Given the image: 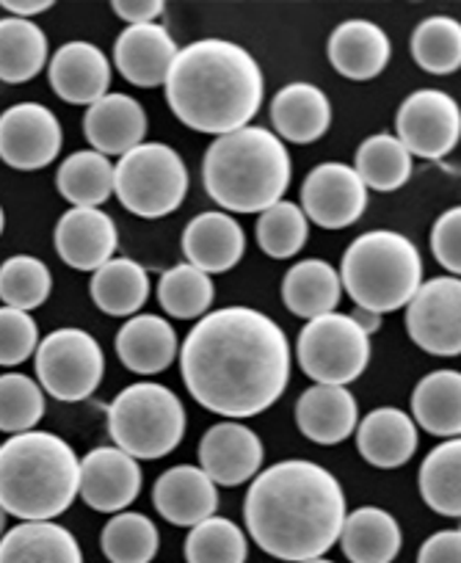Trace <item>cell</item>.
Masks as SVG:
<instances>
[{"instance_id":"obj_1","label":"cell","mask_w":461,"mask_h":563,"mask_svg":"<svg viewBox=\"0 0 461 563\" xmlns=\"http://www.w3.org/2000/svg\"><path fill=\"white\" fill-rule=\"evenodd\" d=\"M186 389L224 420L263 415L290 382V343L279 323L254 307H221L180 343Z\"/></svg>"},{"instance_id":"obj_37","label":"cell","mask_w":461,"mask_h":563,"mask_svg":"<svg viewBox=\"0 0 461 563\" xmlns=\"http://www.w3.org/2000/svg\"><path fill=\"white\" fill-rule=\"evenodd\" d=\"M216 299L213 276L205 271L194 268V265L180 263L164 271L158 282V301L164 312L175 321H197V318L208 316Z\"/></svg>"},{"instance_id":"obj_11","label":"cell","mask_w":461,"mask_h":563,"mask_svg":"<svg viewBox=\"0 0 461 563\" xmlns=\"http://www.w3.org/2000/svg\"><path fill=\"white\" fill-rule=\"evenodd\" d=\"M395 139L411 158H448L461 139L459 102L439 89L411 91L395 113Z\"/></svg>"},{"instance_id":"obj_8","label":"cell","mask_w":461,"mask_h":563,"mask_svg":"<svg viewBox=\"0 0 461 563\" xmlns=\"http://www.w3.org/2000/svg\"><path fill=\"white\" fill-rule=\"evenodd\" d=\"M113 194L139 219L175 213L188 194V166L164 141H144L113 164Z\"/></svg>"},{"instance_id":"obj_38","label":"cell","mask_w":461,"mask_h":563,"mask_svg":"<svg viewBox=\"0 0 461 563\" xmlns=\"http://www.w3.org/2000/svg\"><path fill=\"white\" fill-rule=\"evenodd\" d=\"M161 533L146 514L119 511L100 533V550L111 563H152L158 555Z\"/></svg>"},{"instance_id":"obj_31","label":"cell","mask_w":461,"mask_h":563,"mask_svg":"<svg viewBox=\"0 0 461 563\" xmlns=\"http://www.w3.org/2000/svg\"><path fill=\"white\" fill-rule=\"evenodd\" d=\"M411 420L426 434L455 440L461 434V373L442 367L422 376L411 393Z\"/></svg>"},{"instance_id":"obj_49","label":"cell","mask_w":461,"mask_h":563,"mask_svg":"<svg viewBox=\"0 0 461 563\" xmlns=\"http://www.w3.org/2000/svg\"><path fill=\"white\" fill-rule=\"evenodd\" d=\"M351 318H354V321H356V323H360V327H362V329H365V332H367V334L378 332V327H382V321H378V318H382V316H376V312H367V310H360V307H356V312H354V316H351Z\"/></svg>"},{"instance_id":"obj_21","label":"cell","mask_w":461,"mask_h":563,"mask_svg":"<svg viewBox=\"0 0 461 563\" xmlns=\"http://www.w3.org/2000/svg\"><path fill=\"white\" fill-rule=\"evenodd\" d=\"M246 252V235L235 216L224 210H205L194 216L183 230V254L186 263L205 271L208 276L227 274L241 263Z\"/></svg>"},{"instance_id":"obj_12","label":"cell","mask_w":461,"mask_h":563,"mask_svg":"<svg viewBox=\"0 0 461 563\" xmlns=\"http://www.w3.org/2000/svg\"><path fill=\"white\" fill-rule=\"evenodd\" d=\"M406 334L417 349L433 356L461 354V282L459 276H433L422 282L404 307Z\"/></svg>"},{"instance_id":"obj_16","label":"cell","mask_w":461,"mask_h":563,"mask_svg":"<svg viewBox=\"0 0 461 563\" xmlns=\"http://www.w3.org/2000/svg\"><path fill=\"white\" fill-rule=\"evenodd\" d=\"M78 495L100 514H119L141 495V467L117 445H102L80 459Z\"/></svg>"},{"instance_id":"obj_47","label":"cell","mask_w":461,"mask_h":563,"mask_svg":"<svg viewBox=\"0 0 461 563\" xmlns=\"http://www.w3.org/2000/svg\"><path fill=\"white\" fill-rule=\"evenodd\" d=\"M111 9L128 25H150L166 12L164 0H113Z\"/></svg>"},{"instance_id":"obj_17","label":"cell","mask_w":461,"mask_h":563,"mask_svg":"<svg viewBox=\"0 0 461 563\" xmlns=\"http://www.w3.org/2000/svg\"><path fill=\"white\" fill-rule=\"evenodd\" d=\"M53 246L69 268L95 274L117 254V221L100 208H69L53 230Z\"/></svg>"},{"instance_id":"obj_20","label":"cell","mask_w":461,"mask_h":563,"mask_svg":"<svg viewBox=\"0 0 461 563\" xmlns=\"http://www.w3.org/2000/svg\"><path fill=\"white\" fill-rule=\"evenodd\" d=\"M146 119L144 106L135 97L122 91H108L97 102H91L84 117V135L91 150L100 155H119L135 150L146 141Z\"/></svg>"},{"instance_id":"obj_23","label":"cell","mask_w":461,"mask_h":563,"mask_svg":"<svg viewBox=\"0 0 461 563\" xmlns=\"http://www.w3.org/2000/svg\"><path fill=\"white\" fill-rule=\"evenodd\" d=\"M152 503L166 522L177 528H194L213 517L219 508V486L194 464H177L158 475L152 486Z\"/></svg>"},{"instance_id":"obj_13","label":"cell","mask_w":461,"mask_h":563,"mask_svg":"<svg viewBox=\"0 0 461 563\" xmlns=\"http://www.w3.org/2000/svg\"><path fill=\"white\" fill-rule=\"evenodd\" d=\"M62 147V122L42 102H18L0 113V161L9 169H45L58 158Z\"/></svg>"},{"instance_id":"obj_42","label":"cell","mask_w":461,"mask_h":563,"mask_svg":"<svg viewBox=\"0 0 461 563\" xmlns=\"http://www.w3.org/2000/svg\"><path fill=\"white\" fill-rule=\"evenodd\" d=\"M254 235H257V246L271 260H290L310 241V221L296 202L279 199L257 216Z\"/></svg>"},{"instance_id":"obj_25","label":"cell","mask_w":461,"mask_h":563,"mask_svg":"<svg viewBox=\"0 0 461 563\" xmlns=\"http://www.w3.org/2000/svg\"><path fill=\"white\" fill-rule=\"evenodd\" d=\"M271 124L276 139L290 144H316L332 124V102L327 91L307 80L282 86L271 100Z\"/></svg>"},{"instance_id":"obj_46","label":"cell","mask_w":461,"mask_h":563,"mask_svg":"<svg viewBox=\"0 0 461 563\" xmlns=\"http://www.w3.org/2000/svg\"><path fill=\"white\" fill-rule=\"evenodd\" d=\"M417 563H461V533L455 530H439L422 541L417 552Z\"/></svg>"},{"instance_id":"obj_24","label":"cell","mask_w":461,"mask_h":563,"mask_svg":"<svg viewBox=\"0 0 461 563\" xmlns=\"http://www.w3.org/2000/svg\"><path fill=\"white\" fill-rule=\"evenodd\" d=\"M360 406L349 387H307L296 400V426L316 445H340L356 431Z\"/></svg>"},{"instance_id":"obj_2","label":"cell","mask_w":461,"mask_h":563,"mask_svg":"<svg viewBox=\"0 0 461 563\" xmlns=\"http://www.w3.org/2000/svg\"><path fill=\"white\" fill-rule=\"evenodd\" d=\"M345 492L327 467L287 459L249 481L243 519L263 552L285 563L323 558L345 522Z\"/></svg>"},{"instance_id":"obj_36","label":"cell","mask_w":461,"mask_h":563,"mask_svg":"<svg viewBox=\"0 0 461 563\" xmlns=\"http://www.w3.org/2000/svg\"><path fill=\"white\" fill-rule=\"evenodd\" d=\"M354 172L367 191L393 194L404 188L411 177V155L393 133L367 135L356 150Z\"/></svg>"},{"instance_id":"obj_40","label":"cell","mask_w":461,"mask_h":563,"mask_svg":"<svg viewBox=\"0 0 461 563\" xmlns=\"http://www.w3.org/2000/svg\"><path fill=\"white\" fill-rule=\"evenodd\" d=\"M53 294V274L45 260L34 254H14L0 265V301L3 307L31 312Z\"/></svg>"},{"instance_id":"obj_34","label":"cell","mask_w":461,"mask_h":563,"mask_svg":"<svg viewBox=\"0 0 461 563\" xmlns=\"http://www.w3.org/2000/svg\"><path fill=\"white\" fill-rule=\"evenodd\" d=\"M56 188L73 208H100L113 197V164L95 150H78L58 166Z\"/></svg>"},{"instance_id":"obj_27","label":"cell","mask_w":461,"mask_h":563,"mask_svg":"<svg viewBox=\"0 0 461 563\" xmlns=\"http://www.w3.org/2000/svg\"><path fill=\"white\" fill-rule=\"evenodd\" d=\"M329 62L343 78L373 80L387 69L393 58V42L382 25L371 20H345L329 36Z\"/></svg>"},{"instance_id":"obj_30","label":"cell","mask_w":461,"mask_h":563,"mask_svg":"<svg viewBox=\"0 0 461 563\" xmlns=\"http://www.w3.org/2000/svg\"><path fill=\"white\" fill-rule=\"evenodd\" d=\"M0 563H84L73 530L58 522H20L0 536Z\"/></svg>"},{"instance_id":"obj_32","label":"cell","mask_w":461,"mask_h":563,"mask_svg":"<svg viewBox=\"0 0 461 563\" xmlns=\"http://www.w3.org/2000/svg\"><path fill=\"white\" fill-rule=\"evenodd\" d=\"M91 301L111 318H133L150 299V276L130 257H111L89 282Z\"/></svg>"},{"instance_id":"obj_52","label":"cell","mask_w":461,"mask_h":563,"mask_svg":"<svg viewBox=\"0 0 461 563\" xmlns=\"http://www.w3.org/2000/svg\"><path fill=\"white\" fill-rule=\"evenodd\" d=\"M301 563H334V561H327V558H310V561H301Z\"/></svg>"},{"instance_id":"obj_51","label":"cell","mask_w":461,"mask_h":563,"mask_svg":"<svg viewBox=\"0 0 461 563\" xmlns=\"http://www.w3.org/2000/svg\"><path fill=\"white\" fill-rule=\"evenodd\" d=\"M3 227H7V213H3V208H0V235H3Z\"/></svg>"},{"instance_id":"obj_26","label":"cell","mask_w":461,"mask_h":563,"mask_svg":"<svg viewBox=\"0 0 461 563\" xmlns=\"http://www.w3.org/2000/svg\"><path fill=\"white\" fill-rule=\"evenodd\" d=\"M113 345H117L119 362L139 376L164 373L180 354V340H177L175 327L166 318L152 316V312L128 318L119 327Z\"/></svg>"},{"instance_id":"obj_41","label":"cell","mask_w":461,"mask_h":563,"mask_svg":"<svg viewBox=\"0 0 461 563\" xmlns=\"http://www.w3.org/2000/svg\"><path fill=\"white\" fill-rule=\"evenodd\" d=\"M186 563H246V533L227 517H208L188 528Z\"/></svg>"},{"instance_id":"obj_14","label":"cell","mask_w":461,"mask_h":563,"mask_svg":"<svg viewBox=\"0 0 461 563\" xmlns=\"http://www.w3.org/2000/svg\"><path fill=\"white\" fill-rule=\"evenodd\" d=\"M367 210V188L354 166L327 161L301 183V213L323 230H345Z\"/></svg>"},{"instance_id":"obj_10","label":"cell","mask_w":461,"mask_h":563,"mask_svg":"<svg viewBox=\"0 0 461 563\" xmlns=\"http://www.w3.org/2000/svg\"><path fill=\"white\" fill-rule=\"evenodd\" d=\"M34 367L42 393L53 395L62 404H78L91 398L102 384L106 354L89 332L64 327L40 340L34 351Z\"/></svg>"},{"instance_id":"obj_15","label":"cell","mask_w":461,"mask_h":563,"mask_svg":"<svg viewBox=\"0 0 461 563\" xmlns=\"http://www.w3.org/2000/svg\"><path fill=\"white\" fill-rule=\"evenodd\" d=\"M263 440L241 420L216 422L199 442V464L216 486L249 484L263 470Z\"/></svg>"},{"instance_id":"obj_4","label":"cell","mask_w":461,"mask_h":563,"mask_svg":"<svg viewBox=\"0 0 461 563\" xmlns=\"http://www.w3.org/2000/svg\"><path fill=\"white\" fill-rule=\"evenodd\" d=\"M80 459L53 431H23L0 445V506L23 522H51L78 497Z\"/></svg>"},{"instance_id":"obj_45","label":"cell","mask_w":461,"mask_h":563,"mask_svg":"<svg viewBox=\"0 0 461 563\" xmlns=\"http://www.w3.org/2000/svg\"><path fill=\"white\" fill-rule=\"evenodd\" d=\"M431 252L448 276L461 274V208H448L431 227Z\"/></svg>"},{"instance_id":"obj_28","label":"cell","mask_w":461,"mask_h":563,"mask_svg":"<svg viewBox=\"0 0 461 563\" xmlns=\"http://www.w3.org/2000/svg\"><path fill=\"white\" fill-rule=\"evenodd\" d=\"M340 299H343L340 274L327 260H298L282 279V301L293 316L304 318V321L334 312Z\"/></svg>"},{"instance_id":"obj_18","label":"cell","mask_w":461,"mask_h":563,"mask_svg":"<svg viewBox=\"0 0 461 563\" xmlns=\"http://www.w3.org/2000/svg\"><path fill=\"white\" fill-rule=\"evenodd\" d=\"M47 80L58 100L91 106L111 89V62L91 42H67L47 62Z\"/></svg>"},{"instance_id":"obj_35","label":"cell","mask_w":461,"mask_h":563,"mask_svg":"<svg viewBox=\"0 0 461 563\" xmlns=\"http://www.w3.org/2000/svg\"><path fill=\"white\" fill-rule=\"evenodd\" d=\"M420 495L433 514L461 517V440H444L420 464Z\"/></svg>"},{"instance_id":"obj_7","label":"cell","mask_w":461,"mask_h":563,"mask_svg":"<svg viewBox=\"0 0 461 563\" xmlns=\"http://www.w3.org/2000/svg\"><path fill=\"white\" fill-rule=\"evenodd\" d=\"M108 434L135 462H155L186 437V406L166 384L135 382L108 404Z\"/></svg>"},{"instance_id":"obj_33","label":"cell","mask_w":461,"mask_h":563,"mask_svg":"<svg viewBox=\"0 0 461 563\" xmlns=\"http://www.w3.org/2000/svg\"><path fill=\"white\" fill-rule=\"evenodd\" d=\"M51 58L47 34L31 20L3 18L0 20V80L3 84H29Z\"/></svg>"},{"instance_id":"obj_43","label":"cell","mask_w":461,"mask_h":563,"mask_svg":"<svg viewBox=\"0 0 461 563\" xmlns=\"http://www.w3.org/2000/svg\"><path fill=\"white\" fill-rule=\"evenodd\" d=\"M45 393L25 373H3L0 376V431L9 437L34 431L45 417Z\"/></svg>"},{"instance_id":"obj_22","label":"cell","mask_w":461,"mask_h":563,"mask_svg":"<svg viewBox=\"0 0 461 563\" xmlns=\"http://www.w3.org/2000/svg\"><path fill=\"white\" fill-rule=\"evenodd\" d=\"M356 451L371 467L398 470L415 456L420 445V429L409 411L395 406H378L356 422Z\"/></svg>"},{"instance_id":"obj_29","label":"cell","mask_w":461,"mask_h":563,"mask_svg":"<svg viewBox=\"0 0 461 563\" xmlns=\"http://www.w3.org/2000/svg\"><path fill=\"white\" fill-rule=\"evenodd\" d=\"M338 541L351 563H393L404 544V533L398 519L389 511L378 506H362L345 514Z\"/></svg>"},{"instance_id":"obj_6","label":"cell","mask_w":461,"mask_h":563,"mask_svg":"<svg viewBox=\"0 0 461 563\" xmlns=\"http://www.w3.org/2000/svg\"><path fill=\"white\" fill-rule=\"evenodd\" d=\"M340 285L360 310H404L422 285V257L411 238L395 230H371L351 241L340 260Z\"/></svg>"},{"instance_id":"obj_44","label":"cell","mask_w":461,"mask_h":563,"mask_svg":"<svg viewBox=\"0 0 461 563\" xmlns=\"http://www.w3.org/2000/svg\"><path fill=\"white\" fill-rule=\"evenodd\" d=\"M40 327L31 312L0 307V367H18L34 356Z\"/></svg>"},{"instance_id":"obj_39","label":"cell","mask_w":461,"mask_h":563,"mask_svg":"<svg viewBox=\"0 0 461 563\" xmlns=\"http://www.w3.org/2000/svg\"><path fill=\"white\" fill-rule=\"evenodd\" d=\"M411 58L431 75H453L461 67V23L448 14L426 18L409 42Z\"/></svg>"},{"instance_id":"obj_9","label":"cell","mask_w":461,"mask_h":563,"mask_svg":"<svg viewBox=\"0 0 461 563\" xmlns=\"http://www.w3.org/2000/svg\"><path fill=\"white\" fill-rule=\"evenodd\" d=\"M296 360L304 376L316 384L349 387L371 365V334L351 316L327 312L301 327Z\"/></svg>"},{"instance_id":"obj_48","label":"cell","mask_w":461,"mask_h":563,"mask_svg":"<svg viewBox=\"0 0 461 563\" xmlns=\"http://www.w3.org/2000/svg\"><path fill=\"white\" fill-rule=\"evenodd\" d=\"M0 9L12 12V18L31 20L36 14H45L53 9V0H0Z\"/></svg>"},{"instance_id":"obj_3","label":"cell","mask_w":461,"mask_h":563,"mask_svg":"<svg viewBox=\"0 0 461 563\" xmlns=\"http://www.w3.org/2000/svg\"><path fill=\"white\" fill-rule=\"evenodd\" d=\"M166 102L186 128L227 135L249 128L265 97L257 58L230 40H199L183 47L164 80Z\"/></svg>"},{"instance_id":"obj_19","label":"cell","mask_w":461,"mask_h":563,"mask_svg":"<svg viewBox=\"0 0 461 563\" xmlns=\"http://www.w3.org/2000/svg\"><path fill=\"white\" fill-rule=\"evenodd\" d=\"M177 53L175 36L161 23L128 25L113 42V64L128 84L141 89L164 86Z\"/></svg>"},{"instance_id":"obj_50","label":"cell","mask_w":461,"mask_h":563,"mask_svg":"<svg viewBox=\"0 0 461 563\" xmlns=\"http://www.w3.org/2000/svg\"><path fill=\"white\" fill-rule=\"evenodd\" d=\"M7 517H9V514L3 511V506H0V536L7 533Z\"/></svg>"},{"instance_id":"obj_5","label":"cell","mask_w":461,"mask_h":563,"mask_svg":"<svg viewBox=\"0 0 461 563\" xmlns=\"http://www.w3.org/2000/svg\"><path fill=\"white\" fill-rule=\"evenodd\" d=\"M290 153L268 128L219 135L202 158L208 197L224 213H263L290 188Z\"/></svg>"}]
</instances>
